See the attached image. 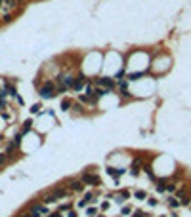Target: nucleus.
Instances as JSON below:
<instances>
[{"instance_id":"obj_1","label":"nucleus","mask_w":191,"mask_h":217,"mask_svg":"<svg viewBox=\"0 0 191 217\" xmlns=\"http://www.w3.org/2000/svg\"><path fill=\"white\" fill-rule=\"evenodd\" d=\"M80 179L86 187H101V177L96 173L94 168H86V170L80 173Z\"/></svg>"},{"instance_id":"obj_2","label":"nucleus","mask_w":191,"mask_h":217,"mask_svg":"<svg viewBox=\"0 0 191 217\" xmlns=\"http://www.w3.org/2000/svg\"><path fill=\"white\" fill-rule=\"evenodd\" d=\"M38 95H40L42 99H52V97H55V95H57V91H55V82L46 80L42 86H38Z\"/></svg>"},{"instance_id":"obj_3","label":"nucleus","mask_w":191,"mask_h":217,"mask_svg":"<svg viewBox=\"0 0 191 217\" xmlns=\"http://www.w3.org/2000/svg\"><path fill=\"white\" fill-rule=\"evenodd\" d=\"M29 213H31V217H42V215H48L50 213V209H48V206H46L44 202H33L29 204Z\"/></svg>"},{"instance_id":"obj_4","label":"nucleus","mask_w":191,"mask_h":217,"mask_svg":"<svg viewBox=\"0 0 191 217\" xmlns=\"http://www.w3.org/2000/svg\"><path fill=\"white\" fill-rule=\"evenodd\" d=\"M94 86L103 88V90H107V91H113L115 86H117V80L109 78V76H98V78H94Z\"/></svg>"},{"instance_id":"obj_5","label":"nucleus","mask_w":191,"mask_h":217,"mask_svg":"<svg viewBox=\"0 0 191 217\" xmlns=\"http://www.w3.org/2000/svg\"><path fill=\"white\" fill-rule=\"evenodd\" d=\"M65 187L69 189V192H82L86 185L82 183V179H80V177H71V179H67Z\"/></svg>"},{"instance_id":"obj_6","label":"nucleus","mask_w":191,"mask_h":217,"mask_svg":"<svg viewBox=\"0 0 191 217\" xmlns=\"http://www.w3.org/2000/svg\"><path fill=\"white\" fill-rule=\"evenodd\" d=\"M105 172H107V175H109V177H113V179H115V183L118 185V179H120V175H124V173H126V168L107 166V170H105Z\"/></svg>"},{"instance_id":"obj_7","label":"nucleus","mask_w":191,"mask_h":217,"mask_svg":"<svg viewBox=\"0 0 191 217\" xmlns=\"http://www.w3.org/2000/svg\"><path fill=\"white\" fill-rule=\"evenodd\" d=\"M113 198H115V202H118V204H124L128 198H130V190H126V189L118 190L117 194H113Z\"/></svg>"},{"instance_id":"obj_8","label":"nucleus","mask_w":191,"mask_h":217,"mask_svg":"<svg viewBox=\"0 0 191 217\" xmlns=\"http://www.w3.org/2000/svg\"><path fill=\"white\" fill-rule=\"evenodd\" d=\"M4 91L8 95H12V97H17V90H15V86L10 84V82H4Z\"/></svg>"},{"instance_id":"obj_9","label":"nucleus","mask_w":191,"mask_h":217,"mask_svg":"<svg viewBox=\"0 0 191 217\" xmlns=\"http://www.w3.org/2000/svg\"><path fill=\"white\" fill-rule=\"evenodd\" d=\"M75 105L73 99H69V97H65V99H61V111H71Z\"/></svg>"},{"instance_id":"obj_10","label":"nucleus","mask_w":191,"mask_h":217,"mask_svg":"<svg viewBox=\"0 0 191 217\" xmlns=\"http://www.w3.org/2000/svg\"><path fill=\"white\" fill-rule=\"evenodd\" d=\"M166 202H168V206H170V208H172V209H178V208H180V206H182V204H180V200H178L176 196H170V198L166 200Z\"/></svg>"},{"instance_id":"obj_11","label":"nucleus","mask_w":191,"mask_h":217,"mask_svg":"<svg viewBox=\"0 0 191 217\" xmlns=\"http://www.w3.org/2000/svg\"><path fill=\"white\" fill-rule=\"evenodd\" d=\"M134 196H136L138 200H147V198H149L145 190H136V192H134Z\"/></svg>"},{"instance_id":"obj_12","label":"nucleus","mask_w":191,"mask_h":217,"mask_svg":"<svg viewBox=\"0 0 191 217\" xmlns=\"http://www.w3.org/2000/svg\"><path fill=\"white\" fill-rule=\"evenodd\" d=\"M86 215H88V217H96V215H100V209L92 206V208H88V209H86Z\"/></svg>"},{"instance_id":"obj_13","label":"nucleus","mask_w":191,"mask_h":217,"mask_svg":"<svg viewBox=\"0 0 191 217\" xmlns=\"http://www.w3.org/2000/svg\"><path fill=\"white\" fill-rule=\"evenodd\" d=\"M96 196H98L96 192H86V194H84V198H86L88 204H94V202H96Z\"/></svg>"},{"instance_id":"obj_14","label":"nucleus","mask_w":191,"mask_h":217,"mask_svg":"<svg viewBox=\"0 0 191 217\" xmlns=\"http://www.w3.org/2000/svg\"><path fill=\"white\" fill-rule=\"evenodd\" d=\"M31 128H33V120L29 118V120H25V122H23V130H21V131H23V133H27Z\"/></svg>"},{"instance_id":"obj_15","label":"nucleus","mask_w":191,"mask_h":217,"mask_svg":"<svg viewBox=\"0 0 191 217\" xmlns=\"http://www.w3.org/2000/svg\"><path fill=\"white\" fill-rule=\"evenodd\" d=\"M71 209H73V204H61V206H59V212H71Z\"/></svg>"},{"instance_id":"obj_16","label":"nucleus","mask_w":191,"mask_h":217,"mask_svg":"<svg viewBox=\"0 0 191 217\" xmlns=\"http://www.w3.org/2000/svg\"><path fill=\"white\" fill-rule=\"evenodd\" d=\"M130 213H134V209L130 208V206H124V208L120 209V215H130Z\"/></svg>"},{"instance_id":"obj_17","label":"nucleus","mask_w":191,"mask_h":217,"mask_svg":"<svg viewBox=\"0 0 191 217\" xmlns=\"http://www.w3.org/2000/svg\"><path fill=\"white\" fill-rule=\"evenodd\" d=\"M31 113H33V114L40 113V103H35V105H31Z\"/></svg>"},{"instance_id":"obj_18","label":"nucleus","mask_w":191,"mask_h":217,"mask_svg":"<svg viewBox=\"0 0 191 217\" xmlns=\"http://www.w3.org/2000/svg\"><path fill=\"white\" fill-rule=\"evenodd\" d=\"M8 160H10V158H8V154H6V152H2V154H0V166H4V164L8 162Z\"/></svg>"},{"instance_id":"obj_19","label":"nucleus","mask_w":191,"mask_h":217,"mask_svg":"<svg viewBox=\"0 0 191 217\" xmlns=\"http://www.w3.org/2000/svg\"><path fill=\"white\" fill-rule=\"evenodd\" d=\"M86 206H88L86 198H82V200H78V202H77V208H86Z\"/></svg>"},{"instance_id":"obj_20","label":"nucleus","mask_w":191,"mask_h":217,"mask_svg":"<svg viewBox=\"0 0 191 217\" xmlns=\"http://www.w3.org/2000/svg\"><path fill=\"white\" fill-rule=\"evenodd\" d=\"M132 217H147V213H145V212H141V209H136Z\"/></svg>"},{"instance_id":"obj_21","label":"nucleus","mask_w":191,"mask_h":217,"mask_svg":"<svg viewBox=\"0 0 191 217\" xmlns=\"http://www.w3.org/2000/svg\"><path fill=\"white\" fill-rule=\"evenodd\" d=\"M12 19H14V15H12V14H6V15H2V21H4V23H10Z\"/></svg>"},{"instance_id":"obj_22","label":"nucleus","mask_w":191,"mask_h":217,"mask_svg":"<svg viewBox=\"0 0 191 217\" xmlns=\"http://www.w3.org/2000/svg\"><path fill=\"white\" fill-rule=\"evenodd\" d=\"M107 208H109V202H107V200H105V202H101L100 209H103V212H105V209H107Z\"/></svg>"},{"instance_id":"obj_23","label":"nucleus","mask_w":191,"mask_h":217,"mask_svg":"<svg viewBox=\"0 0 191 217\" xmlns=\"http://www.w3.org/2000/svg\"><path fill=\"white\" fill-rule=\"evenodd\" d=\"M147 200H149V206H157V204H159L157 198H147Z\"/></svg>"},{"instance_id":"obj_24","label":"nucleus","mask_w":191,"mask_h":217,"mask_svg":"<svg viewBox=\"0 0 191 217\" xmlns=\"http://www.w3.org/2000/svg\"><path fill=\"white\" fill-rule=\"evenodd\" d=\"M48 217H63L61 212H54V213H48Z\"/></svg>"},{"instance_id":"obj_25","label":"nucleus","mask_w":191,"mask_h":217,"mask_svg":"<svg viewBox=\"0 0 191 217\" xmlns=\"http://www.w3.org/2000/svg\"><path fill=\"white\" fill-rule=\"evenodd\" d=\"M69 217H77V212H73V209H71V212H69Z\"/></svg>"},{"instance_id":"obj_26","label":"nucleus","mask_w":191,"mask_h":217,"mask_svg":"<svg viewBox=\"0 0 191 217\" xmlns=\"http://www.w3.org/2000/svg\"><path fill=\"white\" fill-rule=\"evenodd\" d=\"M172 217H178V213H176V212H174V213H172Z\"/></svg>"},{"instance_id":"obj_27","label":"nucleus","mask_w":191,"mask_h":217,"mask_svg":"<svg viewBox=\"0 0 191 217\" xmlns=\"http://www.w3.org/2000/svg\"><path fill=\"white\" fill-rule=\"evenodd\" d=\"M2 4H4V0H0V8H2Z\"/></svg>"},{"instance_id":"obj_28","label":"nucleus","mask_w":191,"mask_h":217,"mask_svg":"<svg viewBox=\"0 0 191 217\" xmlns=\"http://www.w3.org/2000/svg\"><path fill=\"white\" fill-rule=\"evenodd\" d=\"M96 217H105V215H96Z\"/></svg>"}]
</instances>
